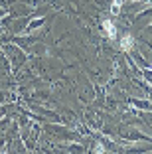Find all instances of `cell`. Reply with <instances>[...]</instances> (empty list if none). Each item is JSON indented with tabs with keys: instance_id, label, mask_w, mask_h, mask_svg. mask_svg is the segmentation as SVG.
Here are the masks:
<instances>
[{
	"instance_id": "cell-3",
	"label": "cell",
	"mask_w": 152,
	"mask_h": 154,
	"mask_svg": "<svg viewBox=\"0 0 152 154\" xmlns=\"http://www.w3.org/2000/svg\"><path fill=\"white\" fill-rule=\"evenodd\" d=\"M121 4H123V0H113V14L121 12Z\"/></svg>"
},
{
	"instance_id": "cell-1",
	"label": "cell",
	"mask_w": 152,
	"mask_h": 154,
	"mask_svg": "<svg viewBox=\"0 0 152 154\" xmlns=\"http://www.w3.org/2000/svg\"><path fill=\"white\" fill-rule=\"evenodd\" d=\"M103 30H105V34H107L111 40L116 38V26L111 22V20H105V22H103Z\"/></svg>"
},
{
	"instance_id": "cell-4",
	"label": "cell",
	"mask_w": 152,
	"mask_h": 154,
	"mask_svg": "<svg viewBox=\"0 0 152 154\" xmlns=\"http://www.w3.org/2000/svg\"><path fill=\"white\" fill-rule=\"evenodd\" d=\"M132 2H138V0H132Z\"/></svg>"
},
{
	"instance_id": "cell-2",
	"label": "cell",
	"mask_w": 152,
	"mask_h": 154,
	"mask_svg": "<svg viewBox=\"0 0 152 154\" xmlns=\"http://www.w3.org/2000/svg\"><path fill=\"white\" fill-rule=\"evenodd\" d=\"M132 45H134V38L130 36V34H125L123 40H121V48L125 51H130V50H132Z\"/></svg>"
}]
</instances>
